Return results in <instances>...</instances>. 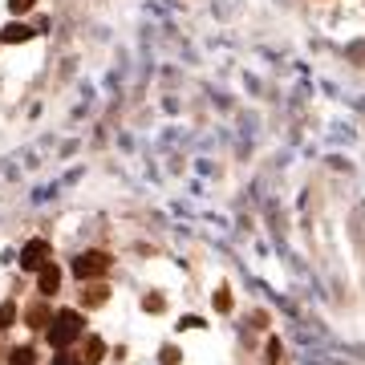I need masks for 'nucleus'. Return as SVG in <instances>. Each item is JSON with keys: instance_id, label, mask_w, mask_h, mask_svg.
<instances>
[{"instance_id": "14", "label": "nucleus", "mask_w": 365, "mask_h": 365, "mask_svg": "<svg viewBox=\"0 0 365 365\" xmlns=\"http://www.w3.org/2000/svg\"><path fill=\"white\" fill-rule=\"evenodd\" d=\"M143 309L146 313H163V297H143Z\"/></svg>"}, {"instance_id": "15", "label": "nucleus", "mask_w": 365, "mask_h": 365, "mask_svg": "<svg viewBox=\"0 0 365 365\" xmlns=\"http://www.w3.org/2000/svg\"><path fill=\"white\" fill-rule=\"evenodd\" d=\"M33 4H37V0H9V9H13V13H29Z\"/></svg>"}, {"instance_id": "7", "label": "nucleus", "mask_w": 365, "mask_h": 365, "mask_svg": "<svg viewBox=\"0 0 365 365\" xmlns=\"http://www.w3.org/2000/svg\"><path fill=\"white\" fill-rule=\"evenodd\" d=\"M29 37H33V29L29 25H16L13 21V25L4 29V41H9V45H21V41H29Z\"/></svg>"}, {"instance_id": "12", "label": "nucleus", "mask_w": 365, "mask_h": 365, "mask_svg": "<svg viewBox=\"0 0 365 365\" xmlns=\"http://www.w3.org/2000/svg\"><path fill=\"white\" fill-rule=\"evenodd\" d=\"M158 361H163V365H179L182 357H179V349H175V345H167V349H163V357H158Z\"/></svg>"}, {"instance_id": "1", "label": "nucleus", "mask_w": 365, "mask_h": 365, "mask_svg": "<svg viewBox=\"0 0 365 365\" xmlns=\"http://www.w3.org/2000/svg\"><path fill=\"white\" fill-rule=\"evenodd\" d=\"M81 333H86L81 317L73 313V309H66V313L53 317V325H49V345H53V349H66V345H73Z\"/></svg>"}, {"instance_id": "10", "label": "nucleus", "mask_w": 365, "mask_h": 365, "mask_svg": "<svg viewBox=\"0 0 365 365\" xmlns=\"http://www.w3.org/2000/svg\"><path fill=\"white\" fill-rule=\"evenodd\" d=\"M33 361H37V357H33V349H21V345L9 353V365H33Z\"/></svg>"}, {"instance_id": "4", "label": "nucleus", "mask_w": 365, "mask_h": 365, "mask_svg": "<svg viewBox=\"0 0 365 365\" xmlns=\"http://www.w3.org/2000/svg\"><path fill=\"white\" fill-rule=\"evenodd\" d=\"M106 297H110V288H106V284H86V288H81V304H86V309L106 304Z\"/></svg>"}, {"instance_id": "11", "label": "nucleus", "mask_w": 365, "mask_h": 365, "mask_svg": "<svg viewBox=\"0 0 365 365\" xmlns=\"http://www.w3.org/2000/svg\"><path fill=\"white\" fill-rule=\"evenodd\" d=\"M268 357H272V365H288L284 345H280V341H268Z\"/></svg>"}, {"instance_id": "3", "label": "nucleus", "mask_w": 365, "mask_h": 365, "mask_svg": "<svg viewBox=\"0 0 365 365\" xmlns=\"http://www.w3.org/2000/svg\"><path fill=\"white\" fill-rule=\"evenodd\" d=\"M53 248H49V240H29L25 252H21V268H29V272H41L45 264H49Z\"/></svg>"}, {"instance_id": "8", "label": "nucleus", "mask_w": 365, "mask_h": 365, "mask_svg": "<svg viewBox=\"0 0 365 365\" xmlns=\"http://www.w3.org/2000/svg\"><path fill=\"white\" fill-rule=\"evenodd\" d=\"M25 317H29V325H33V329H45V325H49V309H45V304H33Z\"/></svg>"}, {"instance_id": "13", "label": "nucleus", "mask_w": 365, "mask_h": 365, "mask_svg": "<svg viewBox=\"0 0 365 365\" xmlns=\"http://www.w3.org/2000/svg\"><path fill=\"white\" fill-rule=\"evenodd\" d=\"M215 309H220V313H227V309H232V297H227V288H220V292H215Z\"/></svg>"}, {"instance_id": "9", "label": "nucleus", "mask_w": 365, "mask_h": 365, "mask_svg": "<svg viewBox=\"0 0 365 365\" xmlns=\"http://www.w3.org/2000/svg\"><path fill=\"white\" fill-rule=\"evenodd\" d=\"M13 325H16V304L4 300V304H0V329H13Z\"/></svg>"}, {"instance_id": "16", "label": "nucleus", "mask_w": 365, "mask_h": 365, "mask_svg": "<svg viewBox=\"0 0 365 365\" xmlns=\"http://www.w3.org/2000/svg\"><path fill=\"white\" fill-rule=\"evenodd\" d=\"M53 365H81L78 357H53Z\"/></svg>"}, {"instance_id": "6", "label": "nucleus", "mask_w": 365, "mask_h": 365, "mask_svg": "<svg viewBox=\"0 0 365 365\" xmlns=\"http://www.w3.org/2000/svg\"><path fill=\"white\" fill-rule=\"evenodd\" d=\"M57 284H61V272H57L53 264H45V268H41V292H57Z\"/></svg>"}, {"instance_id": "2", "label": "nucleus", "mask_w": 365, "mask_h": 365, "mask_svg": "<svg viewBox=\"0 0 365 365\" xmlns=\"http://www.w3.org/2000/svg\"><path fill=\"white\" fill-rule=\"evenodd\" d=\"M110 272V256L106 252H81L73 260V276L78 280H93V276H106Z\"/></svg>"}, {"instance_id": "5", "label": "nucleus", "mask_w": 365, "mask_h": 365, "mask_svg": "<svg viewBox=\"0 0 365 365\" xmlns=\"http://www.w3.org/2000/svg\"><path fill=\"white\" fill-rule=\"evenodd\" d=\"M102 353H106L102 337H86V349H81L78 361H81V365H98V361H102Z\"/></svg>"}]
</instances>
